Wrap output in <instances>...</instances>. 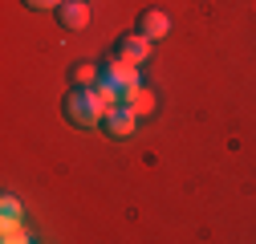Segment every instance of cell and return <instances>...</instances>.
Returning a JSON list of instances; mask_svg holds the SVG:
<instances>
[{"instance_id": "1", "label": "cell", "mask_w": 256, "mask_h": 244, "mask_svg": "<svg viewBox=\"0 0 256 244\" xmlns=\"http://www.w3.org/2000/svg\"><path fill=\"white\" fill-rule=\"evenodd\" d=\"M61 110H66V118L74 122V126H82V130H90V126H98V122H106V114H110L94 86H78L74 94L66 98V106H61Z\"/></svg>"}, {"instance_id": "2", "label": "cell", "mask_w": 256, "mask_h": 244, "mask_svg": "<svg viewBox=\"0 0 256 244\" xmlns=\"http://www.w3.org/2000/svg\"><path fill=\"white\" fill-rule=\"evenodd\" d=\"M114 57H118V61H126V66H142V61L150 57V37H142V33L122 37V41L114 45Z\"/></svg>"}, {"instance_id": "3", "label": "cell", "mask_w": 256, "mask_h": 244, "mask_svg": "<svg viewBox=\"0 0 256 244\" xmlns=\"http://www.w3.org/2000/svg\"><path fill=\"white\" fill-rule=\"evenodd\" d=\"M90 16H94L90 0H61V8H57V20L66 24V28H74V33L90 24Z\"/></svg>"}, {"instance_id": "4", "label": "cell", "mask_w": 256, "mask_h": 244, "mask_svg": "<svg viewBox=\"0 0 256 244\" xmlns=\"http://www.w3.org/2000/svg\"><path fill=\"white\" fill-rule=\"evenodd\" d=\"M138 33L150 37V41H163V37L171 33V16H167L163 8H142V16H138Z\"/></svg>"}, {"instance_id": "5", "label": "cell", "mask_w": 256, "mask_h": 244, "mask_svg": "<svg viewBox=\"0 0 256 244\" xmlns=\"http://www.w3.org/2000/svg\"><path fill=\"white\" fill-rule=\"evenodd\" d=\"M122 106H126V110H134L138 118H146V114H154L158 98H154V90H146V86L138 82V86H130V90L122 94Z\"/></svg>"}, {"instance_id": "6", "label": "cell", "mask_w": 256, "mask_h": 244, "mask_svg": "<svg viewBox=\"0 0 256 244\" xmlns=\"http://www.w3.org/2000/svg\"><path fill=\"white\" fill-rule=\"evenodd\" d=\"M134 122H138L134 110L114 106V110L106 114V130H110V138H130V134H134Z\"/></svg>"}, {"instance_id": "7", "label": "cell", "mask_w": 256, "mask_h": 244, "mask_svg": "<svg viewBox=\"0 0 256 244\" xmlns=\"http://www.w3.org/2000/svg\"><path fill=\"white\" fill-rule=\"evenodd\" d=\"M102 78H110V82L122 90V94H126L130 86H138V66H126V61L110 57V61H106V74H102Z\"/></svg>"}, {"instance_id": "8", "label": "cell", "mask_w": 256, "mask_h": 244, "mask_svg": "<svg viewBox=\"0 0 256 244\" xmlns=\"http://www.w3.org/2000/svg\"><path fill=\"white\" fill-rule=\"evenodd\" d=\"M70 78H74V86H94V82L102 78V70L94 66V61H78V66L70 70Z\"/></svg>"}, {"instance_id": "9", "label": "cell", "mask_w": 256, "mask_h": 244, "mask_svg": "<svg viewBox=\"0 0 256 244\" xmlns=\"http://www.w3.org/2000/svg\"><path fill=\"white\" fill-rule=\"evenodd\" d=\"M24 8H37V12H49V8H53V12H57L61 0H24Z\"/></svg>"}]
</instances>
